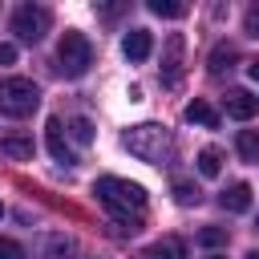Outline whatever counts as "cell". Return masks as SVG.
Wrapping results in <instances>:
<instances>
[{"mask_svg": "<svg viewBox=\"0 0 259 259\" xmlns=\"http://www.w3.org/2000/svg\"><path fill=\"white\" fill-rule=\"evenodd\" d=\"M93 194H97L101 206H105L121 227H130V231L146 219V190H142L138 182H130V178H113V174H105V178H97Z\"/></svg>", "mask_w": 259, "mask_h": 259, "instance_id": "obj_1", "label": "cell"}, {"mask_svg": "<svg viewBox=\"0 0 259 259\" xmlns=\"http://www.w3.org/2000/svg\"><path fill=\"white\" fill-rule=\"evenodd\" d=\"M125 150H130L134 158L158 166V162L170 158L174 142H170V130H166V125H158V121H142V125H130V130H125Z\"/></svg>", "mask_w": 259, "mask_h": 259, "instance_id": "obj_2", "label": "cell"}, {"mask_svg": "<svg viewBox=\"0 0 259 259\" xmlns=\"http://www.w3.org/2000/svg\"><path fill=\"white\" fill-rule=\"evenodd\" d=\"M40 105V89L28 77H8L0 81V113L4 117H28Z\"/></svg>", "mask_w": 259, "mask_h": 259, "instance_id": "obj_3", "label": "cell"}, {"mask_svg": "<svg viewBox=\"0 0 259 259\" xmlns=\"http://www.w3.org/2000/svg\"><path fill=\"white\" fill-rule=\"evenodd\" d=\"M57 61H61V73H65V77H81V73L93 65V45H89V36L77 32V28H69V32L61 36Z\"/></svg>", "mask_w": 259, "mask_h": 259, "instance_id": "obj_4", "label": "cell"}, {"mask_svg": "<svg viewBox=\"0 0 259 259\" xmlns=\"http://www.w3.org/2000/svg\"><path fill=\"white\" fill-rule=\"evenodd\" d=\"M49 8L45 4H20L16 12H12V32L20 36V40H28V45H36L45 32H49Z\"/></svg>", "mask_w": 259, "mask_h": 259, "instance_id": "obj_5", "label": "cell"}, {"mask_svg": "<svg viewBox=\"0 0 259 259\" xmlns=\"http://www.w3.org/2000/svg\"><path fill=\"white\" fill-rule=\"evenodd\" d=\"M223 105H227V117H235V121H251L259 113V97L247 93V89H231L223 97Z\"/></svg>", "mask_w": 259, "mask_h": 259, "instance_id": "obj_6", "label": "cell"}, {"mask_svg": "<svg viewBox=\"0 0 259 259\" xmlns=\"http://www.w3.org/2000/svg\"><path fill=\"white\" fill-rule=\"evenodd\" d=\"M45 142H49V154L57 158V162H73V150H69V138H65V125H61V117H49L45 121Z\"/></svg>", "mask_w": 259, "mask_h": 259, "instance_id": "obj_7", "label": "cell"}, {"mask_svg": "<svg viewBox=\"0 0 259 259\" xmlns=\"http://www.w3.org/2000/svg\"><path fill=\"white\" fill-rule=\"evenodd\" d=\"M150 49H154V40H150V32H146V28H130V32H125V40H121V53H125L130 61H146V57H150Z\"/></svg>", "mask_w": 259, "mask_h": 259, "instance_id": "obj_8", "label": "cell"}, {"mask_svg": "<svg viewBox=\"0 0 259 259\" xmlns=\"http://www.w3.org/2000/svg\"><path fill=\"white\" fill-rule=\"evenodd\" d=\"M146 259H186V243L174 239V235H166V239H158V243L146 251Z\"/></svg>", "mask_w": 259, "mask_h": 259, "instance_id": "obj_9", "label": "cell"}, {"mask_svg": "<svg viewBox=\"0 0 259 259\" xmlns=\"http://www.w3.org/2000/svg\"><path fill=\"white\" fill-rule=\"evenodd\" d=\"M69 255H73V239L69 235H49L40 243V255L36 259H69Z\"/></svg>", "mask_w": 259, "mask_h": 259, "instance_id": "obj_10", "label": "cell"}, {"mask_svg": "<svg viewBox=\"0 0 259 259\" xmlns=\"http://www.w3.org/2000/svg\"><path fill=\"white\" fill-rule=\"evenodd\" d=\"M219 202H223L227 210H247V206H251V186H247V182H235V186L223 190Z\"/></svg>", "mask_w": 259, "mask_h": 259, "instance_id": "obj_11", "label": "cell"}, {"mask_svg": "<svg viewBox=\"0 0 259 259\" xmlns=\"http://www.w3.org/2000/svg\"><path fill=\"white\" fill-rule=\"evenodd\" d=\"M186 121H194V125H206V130H214L219 125V113L206 105V101H190L186 105Z\"/></svg>", "mask_w": 259, "mask_h": 259, "instance_id": "obj_12", "label": "cell"}, {"mask_svg": "<svg viewBox=\"0 0 259 259\" xmlns=\"http://www.w3.org/2000/svg\"><path fill=\"white\" fill-rule=\"evenodd\" d=\"M235 150H239V158H243V162H259V134H255V130H239Z\"/></svg>", "mask_w": 259, "mask_h": 259, "instance_id": "obj_13", "label": "cell"}, {"mask_svg": "<svg viewBox=\"0 0 259 259\" xmlns=\"http://www.w3.org/2000/svg\"><path fill=\"white\" fill-rule=\"evenodd\" d=\"M0 154H8V158H32V138H20V134L0 138Z\"/></svg>", "mask_w": 259, "mask_h": 259, "instance_id": "obj_14", "label": "cell"}, {"mask_svg": "<svg viewBox=\"0 0 259 259\" xmlns=\"http://www.w3.org/2000/svg\"><path fill=\"white\" fill-rule=\"evenodd\" d=\"M178 61H182V36H170L166 40V81L170 85L178 81Z\"/></svg>", "mask_w": 259, "mask_h": 259, "instance_id": "obj_15", "label": "cell"}, {"mask_svg": "<svg viewBox=\"0 0 259 259\" xmlns=\"http://www.w3.org/2000/svg\"><path fill=\"white\" fill-rule=\"evenodd\" d=\"M198 170H202V174H206V178H214V174H219V170H223V154H219V150H214V146H206V150H202V154H198Z\"/></svg>", "mask_w": 259, "mask_h": 259, "instance_id": "obj_16", "label": "cell"}, {"mask_svg": "<svg viewBox=\"0 0 259 259\" xmlns=\"http://www.w3.org/2000/svg\"><path fill=\"white\" fill-rule=\"evenodd\" d=\"M150 12H154V16H170V20H178V16H186L190 8H186V4H174V0H150Z\"/></svg>", "mask_w": 259, "mask_h": 259, "instance_id": "obj_17", "label": "cell"}, {"mask_svg": "<svg viewBox=\"0 0 259 259\" xmlns=\"http://www.w3.org/2000/svg\"><path fill=\"white\" fill-rule=\"evenodd\" d=\"M202 194H198V186L194 182H186V178H178L174 182V202H182V206H194Z\"/></svg>", "mask_w": 259, "mask_h": 259, "instance_id": "obj_18", "label": "cell"}, {"mask_svg": "<svg viewBox=\"0 0 259 259\" xmlns=\"http://www.w3.org/2000/svg\"><path fill=\"white\" fill-rule=\"evenodd\" d=\"M231 61H235V45H219V49L210 53V73H223V69H231Z\"/></svg>", "mask_w": 259, "mask_h": 259, "instance_id": "obj_19", "label": "cell"}, {"mask_svg": "<svg viewBox=\"0 0 259 259\" xmlns=\"http://www.w3.org/2000/svg\"><path fill=\"white\" fill-rule=\"evenodd\" d=\"M69 138L81 142V146H89V142H93V125H89L85 117H73V121H69Z\"/></svg>", "mask_w": 259, "mask_h": 259, "instance_id": "obj_20", "label": "cell"}, {"mask_svg": "<svg viewBox=\"0 0 259 259\" xmlns=\"http://www.w3.org/2000/svg\"><path fill=\"white\" fill-rule=\"evenodd\" d=\"M198 243L202 247H219V243H227V231L223 227H206V231H198Z\"/></svg>", "mask_w": 259, "mask_h": 259, "instance_id": "obj_21", "label": "cell"}, {"mask_svg": "<svg viewBox=\"0 0 259 259\" xmlns=\"http://www.w3.org/2000/svg\"><path fill=\"white\" fill-rule=\"evenodd\" d=\"M0 259H24V247L16 239H0Z\"/></svg>", "mask_w": 259, "mask_h": 259, "instance_id": "obj_22", "label": "cell"}, {"mask_svg": "<svg viewBox=\"0 0 259 259\" xmlns=\"http://www.w3.org/2000/svg\"><path fill=\"white\" fill-rule=\"evenodd\" d=\"M243 24H247V32H251V36H259V4H251V8H247Z\"/></svg>", "mask_w": 259, "mask_h": 259, "instance_id": "obj_23", "label": "cell"}, {"mask_svg": "<svg viewBox=\"0 0 259 259\" xmlns=\"http://www.w3.org/2000/svg\"><path fill=\"white\" fill-rule=\"evenodd\" d=\"M16 61V49L12 45H0V65H12Z\"/></svg>", "mask_w": 259, "mask_h": 259, "instance_id": "obj_24", "label": "cell"}, {"mask_svg": "<svg viewBox=\"0 0 259 259\" xmlns=\"http://www.w3.org/2000/svg\"><path fill=\"white\" fill-rule=\"evenodd\" d=\"M247 73H251V77H255V81H259V57H255V61H251V69H247Z\"/></svg>", "mask_w": 259, "mask_h": 259, "instance_id": "obj_25", "label": "cell"}, {"mask_svg": "<svg viewBox=\"0 0 259 259\" xmlns=\"http://www.w3.org/2000/svg\"><path fill=\"white\" fill-rule=\"evenodd\" d=\"M247 259H259V251H251V255H247Z\"/></svg>", "mask_w": 259, "mask_h": 259, "instance_id": "obj_26", "label": "cell"}, {"mask_svg": "<svg viewBox=\"0 0 259 259\" xmlns=\"http://www.w3.org/2000/svg\"><path fill=\"white\" fill-rule=\"evenodd\" d=\"M210 259H227V255H210Z\"/></svg>", "mask_w": 259, "mask_h": 259, "instance_id": "obj_27", "label": "cell"}, {"mask_svg": "<svg viewBox=\"0 0 259 259\" xmlns=\"http://www.w3.org/2000/svg\"><path fill=\"white\" fill-rule=\"evenodd\" d=\"M0 219H4V206H0Z\"/></svg>", "mask_w": 259, "mask_h": 259, "instance_id": "obj_28", "label": "cell"}]
</instances>
